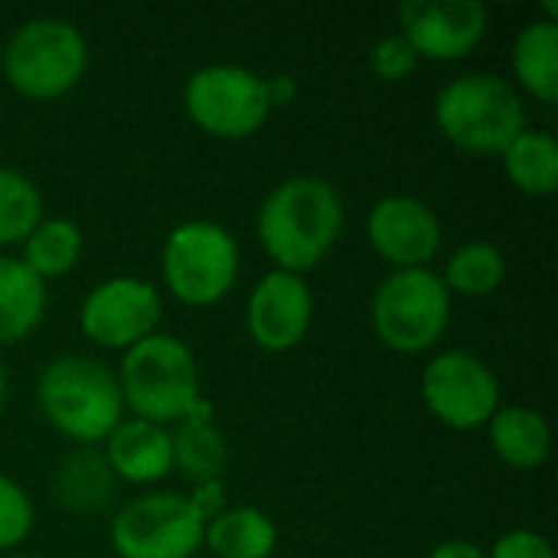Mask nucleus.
<instances>
[{
	"label": "nucleus",
	"instance_id": "obj_28",
	"mask_svg": "<svg viewBox=\"0 0 558 558\" xmlns=\"http://www.w3.org/2000/svg\"><path fill=\"white\" fill-rule=\"evenodd\" d=\"M484 558H556V549L536 530H510L490 546Z\"/></svg>",
	"mask_w": 558,
	"mask_h": 558
},
{
	"label": "nucleus",
	"instance_id": "obj_23",
	"mask_svg": "<svg viewBox=\"0 0 558 558\" xmlns=\"http://www.w3.org/2000/svg\"><path fill=\"white\" fill-rule=\"evenodd\" d=\"M82 248H85L82 229H78L72 219L52 216V219H43V222L23 239V255H20V262L46 284V281H52V278L69 275V271L78 265Z\"/></svg>",
	"mask_w": 558,
	"mask_h": 558
},
{
	"label": "nucleus",
	"instance_id": "obj_6",
	"mask_svg": "<svg viewBox=\"0 0 558 558\" xmlns=\"http://www.w3.org/2000/svg\"><path fill=\"white\" fill-rule=\"evenodd\" d=\"M451 294L432 268L392 271L373 294V330L376 340L405 356L428 353L448 333Z\"/></svg>",
	"mask_w": 558,
	"mask_h": 558
},
{
	"label": "nucleus",
	"instance_id": "obj_22",
	"mask_svg": "<svg viewBox=\"0 0 558 558\" xmlns=\"http://www.w3.org/2000/svg\"><path fill=\"white\" fill-rule=\"evenodd\" d=\"M510 183L526 196H553L558 190V141L549 131L526 128L500 154Z\"/></svg>",
	"mask_w": 558,
	"mask_h": 558
},
{
	"label": "nucleus",
	"instance_id": "obj_13",
	"mask_svg": "<svg viewBox=\"0 0 558 558\" xmlns=\"http://www.w3.org/2000/svg\"><path fill=\"white\" fill-rule=\"evenodd\" d=\"M441 219L418 196H383L366 213V242L392 271L428 268L441 252Z\"/></svg>",
	"mask_w": 558,
	"mask_h": 558
},
{
	"label": "nucleus",
	"instance_id": "obj_26",
	"mask_svg": "<svg viewBox=\"0 0 558 558\" xmlns=\"http://www.w3.org/2000/svg\"><path fill=\"white\" fill-rule=\"evenodd\" d=\"M33 533V500L26 490L0 474V553L16 549Z\"/></svg>",
	"mask_w": 558,
	"mask_h": 558
},
{
	"label": "nucleus",
	"instance_id": "obj_34",
	"mask_svg": "<svg viewBox=\"0 0 558 558\" xmlns=\"http://www.w3.org/2000/svg\"><path fill=\"white\" fill-rule=\"evenodd\" d=\"M193 558H199V556H193Z\"/></svg>",
	"mask_w": 558,
	"mask_h": 558
},
{
	"label": "nucleus",
	"instance_id": "obj_12",
	"mask_svg": "<svg viewBox=\"0 0 558 558\" xmlns=\"http://www.w3.org/2000/svg\"><path fill=\"white\" fill-rule=\"evenodd\" d=\"M487 7L481 0H409L399 7V33L418 59H468L487 36Z\"/></svg>",
	"mask_w": 558,
	"mask_h": 558
},
{
	"label": "nucleus",
	"instance_id": "obj_10",
	"mask_svg": "<svg viewBox=\"0 0 558 558\" xmlns=\"http://www.w3.org/2000/svg\"><path fill=\"white\" fill-rule=\"evenodd\" d=\"M422 399L445 428L474 432L500 409V379L481 356L445 350L432 356L422 373Z\"/></svg>",
	"mask_w": 558,
	"mask_h": 558
},
{
	"label": "nucleus",
	"instance_id": "obj_27",
	"mask_svg": "<svg viewBox=\"0 0 558 558\" xmlns=\"http://www.w3.org/2000/svg\"><path fill=\"white\" fill-rule=\"evenodd\" d=\"M418 62L422 59L415 56V49L405 43L402 33H386L369 49V69L383 82H402V78H409L418 69Z\"/></svg>",
	"mask_w": 558,
	"mask_h": 558
},
{
	"label": "nucleus",
	"instance_id": "obj_11",
	"mask_svg": "<svg viewBox=\"0 0 558 558\" xmlns=\"http://www.w3.org/2000/svg\"><path fill=\"white\" fill-rule=\"evenodd\" d=\"M163 317L160 291L131 275L108 278L95 284L78 307V330L105 350H131L144 337L157 333Z\"/></svg>",
	"mask_w": 558,
	"mask_h": 558
},
{
	"label": "nucleus",
	"instance_id": "obj_14",
	"mask_svg": "<svg viewBox=\"0 0 558 558\" xmlns=\"http://www.w3.org/2000/svg\"><path fill=\"white\" fill-rule=\"evenodd\" d=\"M311 320H314V294L304 275L271 268L268 275L258 278L245 307V327L258 350L291 353L307 337Z\"/></svg>",
	"mask_w": 558,
	"mask_h": 558
},
{
	"label": "nucleus",
	"instance_id": "obj_1",
	"mask_svg": "<svg viewBox=\"0 0 558 558\" xmlns=\"http://www.w3.org/2000/svg\"><path fill=\"white\" fill-rule=\"evenodd\" d=\"M343 196L324 177H288L258 206L255 235L275 268L314 271L343 232Z\"/></svg>",
	"mask_w": 558,
	"mask_h": 558
},
{
	"label": "nucleus",
	"instance_id": "obj_3",
	"mask_svg": "<svg viewBox=\"0 0 558 558\" xmlns=\"http://www.w3.org/2000/svg\"><path fill=\"white\" fill-rule=\"evenodd\" d=\"M114 376L124 409H131L134 418L163 428L183 422L203 399L196 356L173 333L157 330L131 350H124Z\"/></svg>",
	"mask_w": 558,
	"mask_h": 558
},
{
	"label": "nucleus",
	"instance_id": "obj_30",
	"mask_svg": "<svg viewBox=\"0 0 558 558\" xmlns=\"http://www.w3.org/2000/svg\"><path fill=\"white\" fill-rule=\"evenodd\" d=\"M425 558H484V549L471 539H445Z\"/></svg>",
	"mask_w": 558,
	"mask_h": 558
},
{
	"label": "nucleus",
	"instance_id": "obj_31",
	"mask_svg": "<svg viewBox=\"0 0 558 558\" xmlns=\"http://www.w3.org/2000/svg\"><path fill=\"white\" fill-rule=\"evenodd\" d=\"M265 88H268L271 108H281V105H288L298 95V85H294L291 75H271V78H265Z\"/></svg>",
	"mask_w": 558,
	"mask_h": 558
},
{
	"label": "nucleus",
	"instance_id": "obj_25",
	"mask_svg": "<svg viewBox=\"0 0 558 558\" xmlns=\"http://www.w3.org/2000/svg\"><path fill=\"white\" fill-rule=\"evenodd\" d=\"M43 222V193L39 186L13 170L0 167V248L23 245V239Z\"/></svg>",
	"mask_w": 558,
	"mask_h": 558
},
{
	"label": "nucleus",
	"instance_id": "obj_5",
	"mask_svg": "<svg viewBox=\"0 0 558 558\" xmlns=\"http://www.w3.org/2000/svg\"><path fill=\"white\" fill-rule=\"evenodd\" d=\"M88 69V43L82 29L62 16H33L7 39L3 78L29 101L69 95Z\"/></svg>",
	"mask_w": 558,
	"mask_h": 558
},
{
	"label": "nucleus",
	"instance_id": "obj_21",
	"mask_svg": "<svg viewBox=\"0 0 558 558\" xmlns=\"http://www.w3.org/2000/svg\"><path fill=\"white\" fill-rule=\"evenodd\" d=\"M46 314V284L10 255H0V347L26 340Z\"/></svg>",
	"mask_w": 558,
	"mask_h": 558
},
{
	"label": "nucleus",
	"instance_id": "obj_29",
	"mask_svg": "<svg viewBox=\"0 0 558 558\" xmlns=\"http://www.w3.org/2000/svg\"><path fill=\"white\" fill-rule=\"evenodd\" d=\"M193 504V510L209 523L216 513H222L226 507V490H222V481H206V484H193V494L186 497Z\"/></svg>",
	"mask_w": 558,
	"mask_h": 558
},
{
	"label": "nucleus",
	"instance_id": "obj_4",
	"mask_svg": "<svg viewBox=\"0 0 558 558\" xmlns=\"http://www.w3.org/2000/svg\"><path fill=\"white\" fill-rule=\"evenodd\" d=\"M435 124L448 144L477 157H500L520 131L526 108L517 88L494 72H471L435 95Z\"/></svg>",
	"mask_w": 558,
	"mask_h": 558
},
{
	"label": "nucleus",
	"instance_id": "obj_7",
	"mask_svg": "<svg viewBox=\"0 0 558 558\" xmlns=\"http://www.w3.org/2000/svg\"><path fill=\"white\" fill-rule=\"evenodd\" d=\"M167 291L186 307H213L235 288L239 242L209 219H186L170 229L160 255Z\"/></svg>",
	"mask_w": 558,
	"mask_h": 558
},
{
	"label": "nucleus",
	"instance_id": "obj_8",
	"mask_svg": "<svg viewBox=\"0 0 558 558\" xmlns=\"http://www.w3.org/2000/svg\"><path fill=\"white\" fill-rule=\"evenodd\" d=\"M186 118L209 137L245 141L258 134L271 114L265 78L245 65H203L183 85Z\"/></svg>",
	"mask_w": 558,
	"mask_h": 558
},
{
	"label": "nucleus",
	"instance_id": "obj_2",
	"mask_svg": "<svg viewBox=\"0 0 558 558\" xmlns=\"http://www.w3.org/2000/svg\"><path fill=\"white\" fill-rule=\"evenodd\" d=\"M43 418L69 441L92 448L101 445L124 418V399L114 369L92 356H59L36 383Z\"/></svg>",
	"mask_w": 558,
	"mask_h": 558
},
{
	"label": "nucleus",
	"instance_id": "obj_15",
	"mask_svg": "<svg viewBox=\"0 0 558 558\" xmlns=\"http://www.w3.org/2000/svg\"><path fill=\"white\" fill-rule=\"evenodd\" d=\"M101 454L114 474V481L124 484H157L173 471V451H170V432L163 425L144 422V418H121L118 428L101 441Z\"/></svg>",
	"mask_w": 558,
	"mask_h": 558
},
{
	"label": "nucleus",
	"instance_id": "obj_24",
	"mask_svg": "<svg viewBox=\"0 0 558 558\" xmlns=\"http://www.w3.org/2000/svg\"><path fill=\"white\" fill-rule=\"evenodd\" d=\"M441 281L448 294L461 298H490L507 281V255L494 242H464L445 262Z\"/></svg>",
	"mask_w": 558,
	"mask_h": 558
},
{
	"label": "nucleus",
	"instance_id": "obj_17",
	"mask_svg": "<svg viewBox=\"0 0 558 558\" xmlns=\"http://www.w3.org/2000/svg\"><path fill=\"white\" fill-rule=\"evenodd\" d=\"M170 451H173V471H180L193 484L222 481L229 448L222 432L213 422V402L199 399L196 409L177 422V432H170Z\"/></svg>",
	"mask_w": 558,
	"mask_h": 558
},
{
	"label": "nucleus",
	"instance_id": "obj_33",
	"mask_svg": "<svg viewBox=\"0 0 558 558\" xmlns=\"http://www.w3.org/2000/svg\"><path fill=\"white\" fill-rule=\"evenodd\" d=\"M10 558H36V556H10Z\"/></svg>",
	"mask_w": 558,
	"mask_h": 558
},
{
	"label": "nucleus",
	"instance_id": "obj_18",
	"mask_svg": "<svg viewBox=\"0 0 558 558\" xmlns=\"http://www.w3.org/2000/svg\"><path fill=\"white\" fill-rule=\"evenodd\" d=\"M114 474L101 451L78 448L56 464L52 474V497L69 513H98L108 507L114 494Z\"/></svg>",
	"mask_w": 558,
	"mask_h": 558
},
{
	"label": "nucleus",
	"instance_id": "obj_9",
	"mask_svg": "<svg viewBox=\"0 0 558 558\" xmlns=\"http://www.w3.org/2000/svg\"><path fill=\"white\" fill-rule=\"evenodd\" d=\"M206 520L183 494H147L124 504L108 530L118 558H193Z\"/></svg>",
	"mask_w": 558,
	"mask_h": 558
},
{
	"label": "nucleus",
	"instance_id": "obj_20",
	"mask_svg": "<svg viewBox=\"0 0 558 558\" xmlns=\"http://www.w3.org/2000/svg\"><path fill=\"white\" fill-rule=\"evenodd\" d=\"M513 75L543 105L558 101V20H533L513 39Z\"/></svg>",
	"mask_w": 558,
	"mask_h": 558
},
{
	"label": "nucleus",
	"instance_id": "obj_16",
	"mask_svg": "<svg viewBox=\"0 0 558 558\" xmlns=\"http://www.w3.org/2000/svg\"><path fill=\"white\" fill-rule=\"evenodd\" d=\"M487 438L494 454L513 471H536L553 451V428L530 405H500L487 422Z\"/></svg>",
	"mask_w": 558,
	"mask_h": 558
},
{
	"label": "nucleus",
	"instance_id": "obj_32",
	"mask_svg": "<svg viewBox=\"0 0 558 558\" xmlns=\"http://www.w3.org/2000/svg\"><path fill=\"white\" fill-rule=\"evenodd\" d=\"M7 396H10V383H7V366H3V360H0V415H3V409H7Z\"/></svg>",
	"mask_w": 558,
	"mask_h": 558
},
{
	"label": "nucleus",
	"instance_id": "obj_19",
	"mask_svg": "<svg viewBox=\"0 0 558 558\" xmlns=\"http://www.w3.org/2000/svg\"><path fill=\"white\" fill-rule=\"evenodd\" d=\"M203 546L213 558H271L278 526L258 507H229L206 523Z\"/></svg>",
	"mask_w": 558,
	"mask_h": 558
}]
</instances>
